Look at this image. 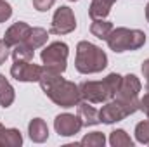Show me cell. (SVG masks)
Here are the masks:
<instances>
[{"label":"cell","mask_w":149,"mask_h":147,"mask_svg":"<svg viewBox=\"0 0 149 147\" xmlns=\"http://www.w3.org/2000/svg\"><path fill=\"white\" fill-rule=\"evenodd\" d=\"M141 81L135 74H127V76H121V83H120V88L116 92V99H121V101H127V102H135L139 101V92H141Z\"/></svg>","instance_id":"cell-10"},{"label":"cell","mask_w":149,"mask_h":147,"mask_svg":"<svg viewBox=\"0 0 149 147\" xmlns=\"http://www.w3.org/2000/svg\"><path fill=\"white\" fill-rule=\"evenodd\" d=\"M47 38H49L47 30H43V28H31V31L28 33L24 43H26L28 47H31L33 50H37V49L43 47V45L47 43Z\"/></svg>","instance_id":"cell-15"},{"label":"cell","mask_w":149,"mask_h":147,"mask_svg":"<svg viewBox=\"0 0 149 147\" xmlns=\"http://www.w3.org/2000/svg\"><path fill=\"white\" fill-rule=\"evenodd\" d=\"M54 3H56V0H33V7H35L37 10H40V12L49 10Z\"/></svg>","instance_id":"cell-24"},{"label":"cell","mask_w":149,"mask_h":147,"mask_svg":"<svg viewBox=\"0 0 149 147\" xmlns=\"http://www.w3.org/2000/svg\"><path fill=\"white\" fill-rule=\"evenodd\" d=\"M114 2L116 0H92L88 7V16L92 19H106Z\"/></svg>","instance_id":"cell-14"},{"label":"cell","mask_w":149,"mask_h":147,"mask_svg":"<svg viewBox=\"0 0 149 147\" xmlns=\"http://www.w3.org/2000/svg\"><path fill=\"white\" fill-rule=\"evenodd\" d=\"M30 31H31V26H30V24H26V23H23V21H17V23H14V24L5 31L3 42H5L9 47H16L17 43H21V42L26 40V37H28Z\"/></svg>","instance_id":"cell-11"},{"label":"cell","mask_w":149,"mask_h":147,"mask_svg":"<svg viewBox=\"0 0 149 147\" xmlns=\"http://www.w3.org/2000/svg\"><path fill=\"white\" fill-rule=\"evenodd\" d=\"M146 19H148V23H149V3L146 5Z\"/></svg>","instance_id":"cell-28"},{"label":"cell","mask_w":149,"mask_h":147,"mask_svg":"<svg viewBox=\"0 0 149 147\" xmlns=\"http://www.w3.org/2000/svg\"><path fill=\"white\" fill-rule=\"evenodd\" d=\"M10 74L17 81H38L42 76V66L33 64L31 61H14Z\"/></svg>","instance_id":"cell-9"},{"label":"cell","mask_w":149,"mask_h":147,"mask_svg":"<svg viewBox=\"0 0 149 147\" xmlns=\"http://www.w3.org/2000/svg\"><path fill=\"white\" fill-rule=\"evenodd\" d=\"M109 144L113 147H132L134 140L128 137V133L125 130H114L109 135Z\"/></svg>","instance_id":"cell-19"},{"label":"cell","mask_w":149,"mask_h":147,"mask_svg":"<svg viewBox=\"0 0 149 147\" xmlns=\"http://www.w3.org/2000/svg\"><path fill=\"white\" fill-rule=\"evenodd\" d=\"M121 83V76L118 73L108 74L102 81H83L78 85L80 97L90 104H101L108 102L116 95Z\"/></svg>","instance_id":"cell-2"},{"label":"cell","mask_w":149,"mask_h":147,"mask_svg":"<svg viewBox=\"0 0 149 147\" xmlns=\"http://www.w3.org/2000/svg\"><path fill=\"white\" fill-rule=\"evenodd\" d=\"M14 99H16V94H14L12 85L5 80L3 74H0V106L5 109V107L12 106Z\"/></svg>","instance_id":"cell-17"},{"label":"cell","mask_w":149,"mask_h":147,"mask_svg":"<svg viewBox=\"0 0 149 147\" xmlns=\"http://www.w3.org/2000/svg\"><path fill=\"white\" fill-rule=\"evenodd\" d=\"M108 47L113 52H127V50H139L146 43V33L141 30H128V28H113L108 37Z\"/></svg>","instance_id":"cell-4"},{"label":"cell","mask_w":149,"mask_h":147,"mask_svg":"<svg viewBox=\"0 0 149 147\" xmlns=\"http://www.w3.org/2000/svg\"><path fill=\"white\" fill-rule=\"evenodd\" d=\"M10 16H12V7L5 0H0V23H5Z\"/></svg>","instance_id":"cell-23"},{"label":"cell","mask_w":149,"mask_h":147,"mask_svg":"<svg viewBox=\"0 0 149 147\" xmlns=\"http://www.w3.org/2000/svg\"><path fill=\"white\" fill-rule=\"evenodd\" d=\"M80 144H81V146H88V147H104L106 137H104V133H101V132H92V133H87V135L81 139Z\"/></svg>","instance_id":"cell-21"},{"label":"cell","mask_w":149,"mask_h":147,"mask_svg":"<svg viewBox=\"0 0 149 147\" xmlns=\"http://www.w3.org/2000/svg\"><path fill=\"white\" fill-rule=\"evenodd\" d=\"M42 90L45 95L57 106L61 107H74L80 102V88L73 81L64 80L61 73L50 69V68H42V76L38 80Z\"/></svg>","instance_id":"cell-1"},{"label":"cell","mask_w":149,"mask_h":147,"mask_svg":"<svg viewBox=\"0 0 149 147\" xmlns=\"http://www.w3.org/2000/svg\"><path fill=\"white\" fill-rule=\"evenodd\" d=\"M74 66H76L78 73H81V74L101 73V71L106 69V66H108V55H106L104 50L99 49L97 45H94V43L83 40V42H80V43L76 45Z\"/></svg>","instance_id":"cell-3"},{"label":"cell","mask_w":149,"mask_h":147,"mask_svg":"<svg viewBox=\"0 0 149 147\" xmlns=\"http://www.w3.org/2000/svg\"><path fill=\"white\" fill-rule=\"evenodd\" d=\"M113 31V24L106 19H94V23L90 24V33L99 40H108L109 33Z\"/></svg>","instance_id":"cell-18"},{"label":"cell","mask_w":149,"mask_h":147,"mask_svg":"<svg viewBox=\"0 0 149 147\" xmlns=\"http://www.w3.org/2000/svg\"><path fill=\"white\" fill-rule=\"evenodd\" d=\"M33 55H35V50L31 47H28L24 42L17 43L12 50V57L14 61H33Z\"/></svg>","instance_id":"cell-20"},{"label":"cell","mask_w":149,"mask_h":147,"mask_svg":"<svg viewBox=\"0 0 149 147\" xmlns=\"http://www.w3.org/2000/svg\"><path fill=\"white\" fill-rule=\"evenodd\" d=\"M76 28V19H74L73 10L66 5L59 7L52 17V24H50V33L52 35H68L74 31Z\"/></svg>","instance_id":"cell-7"},{"label":"cell","mask_w":149,"mask_h":147,"mask_svg":"<svg viewBox=\"0 0 149 147\" xmlns=\"http://www.w3.org/2000/svg\"><path fill=\"white\" fill-rule=\"evenodd\" d=\"M139 109L144 111L146 116H148V119H149V92L148 94H144L142 99H139Z\"/></svg>","instance_id":"cell-26"},{"label":"cell","mask_w":149,"mask_h":147,"mask_svg":"<svg viewBox=\"0 0 149 147\" xmlns=\"http://www.w3.org/2000/svg\"><path fill=\"white\" fill-rule=\"evenodd\" d=\"M68 54H70V49L64 42H54L42 50L40 57H42V62L45 68H50L57 73H64L66 62H68Z\"/></svg>","instance_id":"cell-6"},{"label":"cell","mask_w":149,"mask_h":147,"mask_svg":"<svg viewBox=\"0 0 149 147\" xmlns=\"http://www.w3.org/2000/svg\"><path fill=\"white\" fill-rule=\"evenodd\" d=\"M142 74H144V78L148 80V83H149V59H146L142 62Z\"/></svg>","instance_id":"cell-27"},{"label":"cell","mask_w":149,"mask_h":147,"mask_svg":"<svg viewBox=\"0 0 149 147\" xmlns=\"http://www.w3.org/2000/svg\"><path fill=\"white\" fill-rule=\"evenodd\" d=\"M2 132H3V125L0 123V135H2Z\"/></svg>","instance_id":"cell-29"},{"label":"cell","mask_w":149,"mask_h":147,"mask_svg":"<svg viewBox=\"0 0 149 147\" xmlns=\"http://www.w3.org/2000/svg\"><path fill=\"white\" fill-rule=\"evenodd\" d=\"M54 128L59 133V137H71V135H76L83 128V121H81L80 116H74V114H70V112H63V114L56 116Z\"/></svg>","instance_id":"cell-8"},{"label":"cell","mask_w":149,"mask_h":147,"mask_svg":"<svg viewBox=\"0 0 149 147\" xmlns=\"http://www.w3.org/2000/svg\"><path fill=\"white\" fill-rule=\"evenodd\" d=\"M135 139H137L141 144H148L149 146V119L141 121V123L135 126Z\"/></svg>","instance_id":"cell-22"},{"label":"cell","mask_w":149,"mask_h":147,"mask_svg":"<svg viewBox=\"0 0 149 147\" xmlns=\"http://www.w3.org/2000/svg\"><path fill=\"white\" fill-rule=\"evenodd\" d=\"M70 2H76V0H70Z\"/></svg>","instance_id":"cell-30"},{"label":"cell","mask_w":149,"mask_h":147,"mask_svg":"<svg viewBox=\"0 0 149 147\" xmlns=\"http://www.w3.org/2000/svg\"><path fill=\"white\" fill-rule=\"evenodd\" d=\"M9 54H10V50H9V45H7L3 40H0V64H3V62L7 61Z\"/></svg>","instance_id":"cell-25"},{"label":"cell","mask_w":149,"mask_h":147,"mask_svg":"<svg viewBox=\"0 0 149 147\" xmlns=\"http://www.w3.org/2000/svg\"><path fill=\"white\" fill-rule=\"evenodd\" d=\"M78 107V116L81 118L83 121V126H94V125H99L101 119H99V111H95L94 106H90V102L87 101H80L76 104Z\"/></svg>","instance_id":"cell-12"},{"label":"cell","mask_w":149,"mask_h":147,"mask_svg":"<svg viewBox=\"0 0 149 147\" xmlns=\"http://www.w3.org/2000/svg\"><path fill=\"white\" fill-rule=\"evenodd\" d=\"M28 133H30V139L37 144H42L49 139V128H47V125L42 118H35V119L30 121Z\"/></svg>","instance_id":"cell-13"},{"label":"cell","mask_w":149,"mask_h":147,"mask_svg":"<svg viewBox=\"0 0 149 147\" xmlns=\"http://www.w3.org/2000/svg\"><path fill=\"white\" fill-rule=\"evenodd\" d=\"M23 144L21 132L16 128H3L0 135V147H19Z\"/></svg>","instance_id":"cell-16"},{"label":"cell","mask_w":149,"mask_h":147,"mask_svg":"<svg viewBox=\"0 0 149 147\" xmlns=\"http://www.w3.org/2000/svg\"><path fill=\"white\" fill-rule=\"evenodd\" d=\"M137 109H139V101L127 102V101H121V99L113 97L111 101H108V104L102 106V109L99 111V119H101V123L113 125V123L121 121L127 116L134 114Z\"/></svg>","instance_id":"cell-5"}]
</instances>
